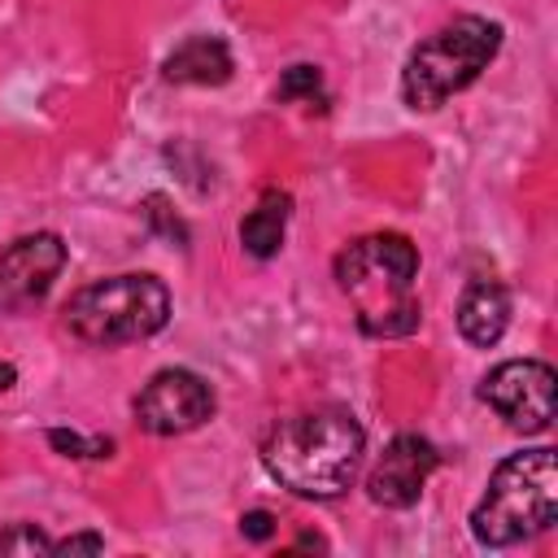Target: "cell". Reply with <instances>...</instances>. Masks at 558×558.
<instances>
[{
  "label": "cell",
  "instance_id": "6da1fadb",
  "mask_svg": "<svg viewBox=\"0 0 558 558\" xmlns=\"http://www.w3.org/2000/svg\"><path fill=\"white\" fill-rule=\"evenodd\" d=\"M366 432L344 405H314L279 418L262 440L266 471L296 497H340L362 466Z\"/></svg>",
  "mask_w": 558,
  "mask_h": 558
},
{
  "label": "cell",
  "instance_id": "7a4b0ae2",
  "mask_svg": "<svg viewBox=\"0 0 558 558\" xmlns=\"http://www.w3.org/2000/svg\"><path fill=\"white\" fill-rule=\"evenodd\" d=\"M414 275L418 248L397 231L362 235L336 257V283L353 301L357 327L379 340L410 336L418 327L423 305L414 296Z\"/></svg>",
  "mask_w": 558,
  "mask_h": 558
},
{
  "label": "cell",
  "instance_id": "3957f363",
  "mask_svg": "<svg viewBox=\"0 0 558 558\" xmlns=\"http://www.w3.org/2000/svg\"><path fill=\"white\" fill-rule=\"evenodd\" d=\"M558 519V458L554 449H527L497 462L480 506L471 510V536L488 549L519 545Z\"/></svg>",
  "mask_w": 558,
  "mask_h": 558
},
{
  "label": "cell",
  "instance_id": "277c9868",
  "mask_svg": "<svg viewBox=\"0 0 558 558\" xmlns=\"http://www.w3.org/2000/svg\"><path fill=\"white\" fill-rule=\"evenodd\" d=\"M501 48V26L488 17H453L440 31H432L405 61L401 70V96L410 109H440L449 96H458L462 87H471L488 61Z\"/></svg>",
  "mask_w": 558,
  "mask_h": 558
},
{
  "label": "cell",
  "instance_id": "5b68a950",
  "mask_svg": "<svg viewBox=\"0 0 558 558\" xmlns=\"http://www.w3.org/2000/svg\"><path fill=\"white\" fill-rule=\"evenodd\" d=\"M65 331L83 344H126V340H148L166 327L170 318V292L157 275H113L78 288L65 310Z\"/></svg>",
  "mask_w": 558,
  "mask_h": 558
},
{
  "label": "cell",
  "instance_id": "8992f818",
  "mask_svg": "<svg viewBox=\"0 0 558 558\" xmlns=\"http://www.w3.org/2000/svg\"><path fill=\"white\" fill-rule=\"evenodd\" d=\"M554 366L536 362V357H514L501 362L484 375L480 384V401L488 410H497L514 432H545L554 423Z\"/></svg>",
  "mask_w": 558,
  "mask_h": 558
},
{
  "label": "cell",
  "instance_id": "52a82bcc",
  "mask_svg": "<svg viewBox=\"0 0 558 558\" xmlns=\"http://www.w3.org/2000/svg\"><path fill=\"white\" fill-rule=\"evenodd\" d=\"M214 414V392L196 371L166 366L135 397V423L153 436H183Z\"/></svg>",
  "mask_w": 558,
  "mask_h": 558
},
{
  "label": "cell",
  "instance_id": "ba28073f",
  "mask_svg": "<svg viewBox=\"0 0 558 558\" xmlns=\"http://www.w3.org/2000/svg\"><path fill=\"white\" fill-rule=\"evenodd\" d=\"M61 266H65V244L57 231H35V235L13 240L0 253V310L22 314L39 305L48 288L57 283Z\"/></svg>",
  "mask_w": 558,
  "mask_h": 558
},
{
  "label": "cell",
  "instance_id": "9c48e42d",
  "mask_svg": "<svg viewBox=\"0 0 558 558\" xmlns=\"http://www.w3.org/2000/svg\"><path fill=\"white\" fill-rule=\"evenodd\" d=\"M440 453L432 440L414 436V432H401L388 440V449L379 453V462L371 466L366 475V493L375 506H388V510H405L418 501V493L427 488L432 471H436Z\"/></svg>",
  "mask_w": 558,
  "mask_h": 558
},
{
  "label": "cell",
  "instance_id": "30bf717a",
  "mask_svg": "<svg viewBox=\"0 0 558 558\" xmlns=\"http://www.w3.org/2000/svg\"><path fill=\"white\" fill-rule=\"evenodd\" d=\"M506 323H510V292L497 279H475L458 301V331L471 344L488 349L501 340Z\"/></svg>",
  "mask_w": 558,
  "mask_h": 558
},
{
  "label": "cell",
  "instance_id": "8fae6325",
  "mask_svg": "<svg viewBox=\"0 0 558 558\" xmlns=\"http://www.w3.org/2000/svg\"><path fill=\"white\" fill-rule=\"evenodd\" d=\"M231 70H235L231 52L214 35H192L166 57V78L170 83H187V87H218V83L231 78Z\"/></svg>",
  "mask_w": 558,
  "mask_h": 558
},
{
  "label": "cell",
  "instance_id": "7c38bea8",
  "mask_svg": "<svg viewBox=\"0 0 558 558\" xmlns=\"http://www.w3.org/2000/svg\"><path fill=\"white\" fill-rule=\"evenodd\" d=\"M288 214H292V196H288V192H279V187H266V192H262V201H257V205L248 209V218L240 222V244H244L257 262L275 257V253L283 248Z\"/></svg>",
  "mask_w": 558,
  "mask_h": 558
},
{
  "label": "cell",
  "instance_id": "4fadbf2b",
  "mask_svg": "<svg viewBox=\"0 0 558 558\" xmlns=\"http://www.w3.org/2000/svg\"><path fill=\"white\" fill-rule=\"evenodd\" d=\"M48 445L61 449L65 458H109V449H113V440H87V436L65 432V427H52L48 432Z\"/></svg>",
  "mask_w": 558,
  "mask_h": 558
},
{
  "label": "cell",
  "instance_id": "5bb4252c",
  "mask_svg": "<svg viewBox=\"0 0 558 558\" xmlns=\"http://www.w3.org/2000/svg\"><path fill=\"white\" fill-rule=\"evenodd\" d=\"M0 554H52V541L35 523H17L0 532Z\"/></svg>",
  "mask_w": 558,
  "mask_h": 558
},
{
  "label": "cell",
  "instance_id": "9a60e30c",
  "mask_svg": "<svg viewBox=\"0 0 558 558\" xmlns=\"http://www.w3.org/2000/svg\"><path fill=\"white\" fill-rule=\"evenodd\" d=\"M318 83H323V74L314 70V65H292L283 78H279V100H314V92H318Z\"/></svg>",
  "mask_w": 558,
  "mask_h": 558
},
{
  "label": "cell",
  "instance_id": "2e32d148",
  "mask_svg": "<svg viewBox=\"0 0 558 558\" xmlns=\"http://www.w3.org/2000/svg\"><path fill=\"white\" fill-rule=\"evenodd\" d=\"M105 541L96 532H78V536H65V541H52V554H100Z\"/></svg>",
  "mask_w": 558,
  "mask_h": 558
},
{
  "label": "cell",
  "instance_id": "e0dca14e",
  "mask_svg": "<svg viewBox=\"0 0 558 558\" xmlns=\"http://www.w3.org/2000/svg\"><path fill=\"white\" fill-rule=\"evenodd\" d=\"M240 532H244L248 541H266V536L275 532V514H270V510H248V514L240 519Z\"/></svg>",
  "mask_w": 558,
  "mask_h": 558
},
{
  "label": "cell",
  "instance_id": "ac0fdd59",
  "mask_svg": "<svg viewBox=\"0 0 558 558\" xmlns=\"http://www.w3.org/2000/svg\"><path fill=\"white\" fill-rule=\"evenodd\" d=\"M17 384V366L13 362H0V392H9Z\"/></svg>",
  "mask_w": 558,
  "mask_h": 558
}]
</instances>
